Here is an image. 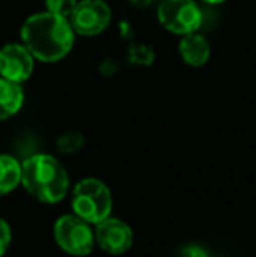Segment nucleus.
<instances>
[{"instance_id":"nucleus-12","label":"nucleus","mask_w":256,"mask_h":257,"mask_svg":"<svg viewBox=\"0 0 256 257\" xmlns=\"http://www.w3.org/2000/svg\"><path fill=\"white\" fill-rule=\"evenodd\" d=\"M82 144H84V139H82L81 133H65V135H62L56 140V147L63 154L75 153V151L81 149Z\"/></svg>"},{"instance_id":"nucleus-3","label":"nucleus","mask_w":256,"mask_h":257,"mask_svg":"<svg viewBox=\"0 0 256 257\" xmlns=\"http://www.w3.org/2000/svg\"><path fill=\"white\" fill-rule=\"evenodd\" d=\"M72 210L88 224H99L111 215L113 196L109 187L97 179H82L75 184Z\"/></svg>"},{"instance_id":"nucleus-13","label":"nucleus","mask_w":256,"mask_h":257,"mask_svg":"<svg viewBox=\"0 0 256 257\" xmlns=\"http://www.w3.org/2000/svg\"><path fill=\"white\" fill-rule=\"evenodd\" d=\"M77 6V0H46V11L68 18Z\"/></svg>"},{"instance_id":"nucleus-10","label":"nucleus","mask_w":256,"mask_h":257,"mask_svg":"<svg viewBox=\"0 0 256 257\" xmlns=\"http://www.w3.org/2000/svg\"><path fill=\"white\" fill-rule=\"evenodd\" d=\"M25 102V93L21 84L0 77V121L16 115Z\"/></svg>"},{"instance_id":"nucleus-8","label":"nucleus","mask_w":256,"mask_h":257,"mask_svg":"<svg viewBox=\"0 0 256 257\" xmlns=\"http://www.w3.org/2000/svg\"><path fill=\"white\" fill-rule=\"evenodd\" d=\"M95 241L100 245V248L109 254H125L133 241L132 227L127 222L114 217H107L102 222L97 224Z\"/></svg>"},{"instance_id":"nucleus-4","label":"nucleus","mask_w":256,"mask_h":257,"mask_svg":"<svg viewBox=\"0 0 256 257\" xmlns=\"http://www.w3.org/2000/svg\"><path fill=\"white\" fill-rule=\"evenodd\" d=\"M55 240L58 247L72 255H86L93 250L95 234L90 229V224L75 213L62 215L55 222Z\"/></svg>"},{"instance_id":"nucleus-7","label":"nucleus","mask_w":256,"mask_h":257,"mask_svg":"<svg viewBox=\"0 0 256 257\" xmlns=\"http://www.w3.org/2000/svg\"><path fill=\"white\" fill-rule=\"evenodd\" d=\"M35 58L23 44H7L0 49V77L23 84L34 72Z\"/></svg>"},{"instance_id":"nucleus-17","label":"nucleus","mask_w":256,"mask_h":257,"mask_svg":"<svg viewBox=\"0 0 256 257\" xmlns=\"http://www.w3.org/2000/svg\"><path fill=\"white\" fill-rule=\"evenodd\" d=\"M202 2L209 4V6H218V4H223V2H226V0H202Z\"/></svg>"},{"instance_id":"nucleus-9","label":"nucleus","mask_w":256,"mask_h":257,"mask_svg":"<svg viewBox=\"0 0 256 257\" xmlns=\"http://www.w3.org/2000/svg\"><path fill=\"white\" fill-rule=\"evenodd\" d=\"M179 56L190 67H202L211 58V44L198 32L183 35L179 42Z\"/></svg>"},{"instance_id":"nucleus-14","label":"nucleus","mask_w":256,"mask_h":257,"mask_svg":"<svg viewBox=\"0 0 256 257\" xmlns=\"http://www.w3.org/2000/svg\"><path fill=\"white\" fill-rule=\"evenodd\" d=\"M11 243V227L4 219H0V257L6 254Z\"/></svg>"},{"instance_id":"nucleus-16","label":"nucleus","mask_w":256,"mask_h":257,"mask_svg":"<svg viewBox=\"0 0 256 257\" xmlns=\"http://www.w3.org/2000/svg\"><path fill=\"white\" fill-rule=\"evenodd\" d=\"M128 2L133 4L135 7H147V6H151L153 0H128Z\"/></svg>"},{"instance_id":"nucleus-11","label":"nucleus","mask_w":256,"mask_h":257,"mask_svg":"<svg viewBox=\"0 0 256 257\" xmlns=\"http://www.w3.org/2000/svg\"><path fill=\"white\" fill-rule=\"evenodd\" d=\"M21 182V163L9 154H0V196L9 194Z\"/></svg>"},{"instance_id":"nucleus-2","label":"nucleus","mask_w":256,"mask_h":257,"mask_svg":"<svg viewBox=\"0 0 256 257\" xmlns=\"http://www.w3.org/2000/svg\"><path fill=\"white\" fill-rule=\"evenodd\" d=\"M21 184L42 203H58L68 191L67 170L49 154H34L21 163Z\"/></svg>"},{"instance_id":"nucleus-1","label":"nucleus","mask_w":256,"mask_h":257,"mask_svg":"<svg viewBox=\"0 0 256 257\" xmlns=\"http://www.w3.org/2000/svg\"><path fill=\"white\" fill-rule=\"evenodd\" d=\"M75 32L68 18L49 11L32 14L21 27V44L32 56L44 63L60 61L72 51Z\"/></svg>"},{"instance_id":"nucleus-5","label":"nucleus","mask_w":256,"mask_h":257,"mask_svg":"<svg viewBox=\"0 0 256 257\" xmlns=\"http://www.w3.org/2000/svg\"><path fill=\"white\" fill-rule=\"evenodd\" d=\"M158 20L167 32L188 35L202 27V11L193 0H163L158 7Z\"/></svg>"},{"instance_id":"nucleus-6","label":"nucleus","mask_w":256,"mask_h":257,"mask_svg":"<svg viewBox=\"0 0 256 257\" xmlns=\"http://www.w3.org/2000/svg\"><path fill=\"white\" fill-rule=\"evenodd\" d=\"M72 28L82 37H95L111 23V9L104 0H81L68 16Z\"/></svg>"},{"instance_id":"nucleus-15","label":"nucleus","mask_w":256,"mask_h":257,"mask_svg":"<svg viewBox=\"0 0 256 257\" xmlns=\"http://www.w3.org/2000/svg\"><path fill=\"white\" fill-rule=\"evenodd\" d=\"M178 257H209L207 252L204 250L202 247L198 245H186L179 250V255Z\"/></svg>"}]
</instances>
